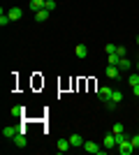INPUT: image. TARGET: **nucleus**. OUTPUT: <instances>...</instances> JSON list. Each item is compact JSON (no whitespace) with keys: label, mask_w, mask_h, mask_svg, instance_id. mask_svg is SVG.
Here are the masks:
<instances>
[{"label":"nucleus","mask_w":139,"mask_h":155,"mask_svg":"<svg viewBox=\"0 0 139 155\" xmlns=\"http://www.w3.org/2000/svg\"><path fill=\"white\" fill-rule=\"evenodd\" d=\"M116 137V143H123V141H130V134H125V132H123V134H114Z\"/></svg>","instance_id":"nucleus-19"},{"label":"nucleus","mask_w":139,"mask_h":155,"mask_svg":"<svg viewBox=\"0 0 139 155\" xmlns=\"http://www.w3.org/2000/svg\"><path fill=\"white\" fill-rule=\"evenodd\" d=\"M104 74H107L109 79H116V81H118V79L123 77V74H121V70H118V65H107Z\"/></svg>","instance_id":"nucleus-3"},{"label":"nucleus","mask_w":139,"mask_h":155,"mask_svg":"<svg viewBox=\"0 0 139 155\" xmlns=\"http://www.w3.org/2000/svg\"><path fill=\"white\" fill-rule=\"evenodd\" d=\"M44 5H46V0H30V12H40V9H44Z\"/></svg>","instance_id":"nucleus-12"},{"label":"nucleus","mask_w":139,"mask_h":155,"mask_svg":"<svg viewBox=\"0 0 139 155\" xmlns=\"http://www.w3.org/2000/svg\"><path fill=\"white\" fill-rule=\"evenodd\" d=\"M130 67H132V63H130V60H127L125 56H123V58L118 60V70H121V72H127Z\"/></svg>","instance_id":"nucleus-14"},{"label":"nucleus","mask_w":139,"mask_h":155,"mask_svg":"<svg viewBox=\"0 0 139 155\" xmlns=\"http://www.w3.org/2000/svg\"><path fill=\"white\" fill-rule=\"evenodd\" d=\"M127 84H130V86H137L139 84V74H130V77H127Z\"/></svg>","instance_id":"nucleus-21"},{"label":"nucleus","mask_w":139,"mask_h":155,"mask_svg":"<svg viewBox=\"0 0 139 155\" xmlns=\"http://www.w3.org/2000/svg\"><path fill=\"white\" fill-rule=\"evenodd\" d=\"M137 70H139V60H137Z\"/></svg>","instance_id":"nucleus-27"},{"label":"nucleus","mask_w":139,"mask_h":155,"mask_svg":"<svg viewBox=\"0 0 139 155\" xmlns=\"http://www.w3.org/2000/svg\"><path fill=\"white\" fill-rule=\"evenodd\" d=\"M14 143H16V148H26V146H28L26 134H23V132H19V134L14 137Z\"/></svg>","instance_id":"nucleus-7"},{"label":"nucleus","mask_w":139,"mask_h":155,"mask_svg":"<svg viewBox=\"0 0 139 155\" xmlns=\"http://www.w3.org/2000/svg\"><path fill=\"white\" fill-rule=\"evenodd\" d=\"M9 23H12V19H9V14H5V9H2V12H0V26L5 28V26H9Z\"/></svg>","instance_id":"nucleus-16"},{"label":"nucleus","mask_w":139,"mask_h":155,"mask_svg":"<svg viewBox=\"0 0 139 155\" xmlns=\"http://www.w3.org/2000/svg\"><path fill=\"white\" fill-rule=\"evenodd\" d=\"M102 143H104V148H118V143H116V137H114V132H111V134H107Z\"/></svg>","instance_id":"nucleus-9"},{"label":"nucleus","mask_w":139,"mask_h":155,"mask_svg":"<svg viewBox=\"0 0 139 155\" xmlns=\"http://www.w3.org/2000/svg\"><path fill=\"white\" fill-rule=\"evenodd\" d=\"M70 143H72V148H84V139H81L79 134H70Z\"/></svg>","instance_id":"nucleus-10"},{"label":"nucleus","mask_w":139,"mask_h":155,"mask_svg":"<svg viewBox=\"0 0 139 155\" xmlns=\"http://www.w3.org/2000/svg\"><path fill=\"white\" fill-rule=\"evenodd\" d=\"M49 16H51V12H49V9H40V12H35V21H37V23H44Z\"/></svg>","instance_id":"nucleus-11"},{"label":"nucleus","mask_w":139,"mask_h":155,"mask_svg":"<svg viewBox=\"0 0 139 155\" xmlns=\"http://www.w3.org/2000/svg\"><path fill=\"white\" fill-rule=\"evenodd\" d=\"M56 148H58V153H67V150L72 148V143H70V137H67V139H58Z\"/></svg>","instance_id":"nucleus-6"},{"label":"nucleus","mask_w":139,"mask_h":155,"mask_svg":"<svg viewBox=\"0 0 139 155\" xmlns=\"http://www.w3.org/2000/svg\"><path fill=\"white\" fill-rule=\"evenodd\" d=\"M137 44H139V37H137Z\"/></svg>","instance_id":"nucleus-28"},{"label":"nucleus","mask_w":139,"mask_h":155,"mask_svg":"<svg viewBox=\"0 0 139 155\" xmlns=\"http://www.w3.org/2000/svg\"><path fill=\"white\" fill-rule=\"evenodd\" d=\"M114 95V88H109V86H102V88H98V97L102 100V102H109Z\"/></svg>","instance_id":"nucleus-2"},{"label":"nucleus","mask_w":139,"mask_h":155,"mask_svg":"<svg viewBox=\"0 0 139 155\" xmlns=\"http://www.w3.org/2000/svg\"><path fill=\"white\" fill-rule=\"evenodd\" d=\"M44 9H49V12H53V9H56V2H53V0H46Z\"/></svg>","instance_id":"nucleus-24"},{"label":"nucleus","mask_w":139,"mask_h":155,"mask_svg":"<svg viewBox=\"0 0 139 155\" xmlns=\"http://www.w3.org/2000/svg\"><path fill=\"white\" fill-rule=\"evenodd\" d=\"M132 91H134V97H139V84H137V86H132Z\"/></svg>","instance_id":"nucleus-26"},{"label":"nucleus","mask_w":139,"mask_h":155,"mask_svg":"<svg viewBox=\"0 0 139 155\" xmlns=\"http://www.w3.org/2000/svg\"><path fill=\"white\" fill-rule=\"evenodd\" d=\"M74 56H79V58H88V46L86 44H77V46H74Z\"/></svg>","instance_id":"nucleus-8"},{"label":"nucleus","mask_w":139,"mask_h":155,"mask_svg":"<svg viewBox=\"0 0 139 155\" xmlns=\"http://www.w3.org/2000/svg\"><path fill=\"white\" fill-rule=\"evenodd\" d=\"M116 53L123 58V56H127V49H125V46H116Z\"/></svg>","instance_id":"nucleus-25"},{"label":"nucleus","mask_w":139,"mask_h":155,"mask_svg":"<svg viewBox=\"0 0 139 155\" xmlns=\"http://www.w3.org/2000/svg\"><path fill=\"white\" fill-rule=\"evenodd\" d=\"M109 102H116V104L123 102V93H121V91H114V95H111V100H109Z\"/></svg>","instance_id":"nucleus-17"},{"label":"nucleus","mask_w":139,"mask_h":155,"mask_svg":"<svg viewBox=\"0 0 139 155\" xmlns=\"http://www.w3.org/2000/svg\"><path fill=\"white\" fill-rule=\"evenodd\" d=\"M84 150H86V153H91V155H95V153H98V155L107 153V150H104V148H100L95 141H86V143H84Z\"/></svg>","instance_id":"nucleus-1"},{"label":"nucleus","mask_w":139,"mask_h":155,"mask_svg":"<svg viewBox=\"0 0 139 155\" xmlns=\"http://www.w3.org/2000/svg\"><path fill=\"white\" fill-rule=\"evenodd\" d=\"M114 134H123V132H125V127H123V123H116L114 125V130H111Z\"/></svg>","instance_id":"nucleus-20"},{"label":"nucleus","mask_w":139,"mask_h":155,"mask_svg":"<svg viewBox=\"0 0 139 155\" xmlns=\"http://www.w3.org/2000/svg\"><path fill=\"white\" fill-rule=\"evenodd\" d=\"M130 143H132L134 148H139V134H132V137H130Z\"/></svg>","instance_id":"nucleus-23"},{"label":"nucleus","mask_w":139,"mask_h":155,"mask_svg":"<svg viewBox=\"0 0 139 155\" xmlns=\"http://www.w3.org/2000/svg\"><path fill=\"white\" fill-rule=\"evenodd\" d=\"M9 114H12L14 118H19V116H23V107H21V104H14L12 109H9Z\"/></svg>","instance_id":"nucleus-15"},{"label":"nucleus","mask_w":139,"mask_h":155,"mask_svg":"<svg viewBox=\"0 0 139 155\" xmlns=\"http://www.w3.org/2000/svg\"><path fill=\"white\" fill-rule=\"evenodd\" d=\"M107 60H109V65H118L121 56H118V53H111V56H107Z\"/></svg>","instance_id":"nucleus-18"},{"label":"nucleus","mask_w":139,"mask_h":155,"mask_svg":"<svg viewBox=\"0 0 139 155\" xmlns=\"http://www.w3.org/2000/svg\"><path fill=\"white\" fill-rule=\"evenodd\" d=\"M7 14H9V19H12V21H19L21 16H23V9H21V7H12Z\"/></svg>","instance_id":"nucleus-13"},{"label":"nucleus","mask_w":139,"mask_h":155,"mask_svg":"<svg viewBox=\"0 0 139 155\" xmlns=\"http://www.w3.org/2000/svg\"><path fill=\"white\" fill-rule=\"evenodd\" d=\"M104 53H107V56L116 53V44H107V46H104Z\"/></svg>","instance_id":"nucleus-22"},{"label":"nucleus","mask_w":139,"mask_h":155,"mask_svg":"<svg viewBox=\"0 0 139 155\" xmlns=\"http://www.w3.org/2000/svg\"><path fill=\"white\" fill-rule=\"evenodd\" d=\"M19 132H21V127H16V125H5V130H2V137H7V139H14Z\"/></svg>","instance_id":"nucleus-4"},{"label":"nucleus","mask_w":139,"mask_h":155,"mask_svg":"<svg viewBox=\"0 0 139 155\" xmlns=\"http://www.w3.org/2000/svg\"><path fill=\"white\" fill-rule=\"evenodd\" d=\"M134 150H137V148H134V146H132L130 141H123V143H118V153H121V155H132Z\"/></svg>","instance_id":"nucleus-5"}]
</instances>
